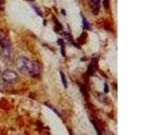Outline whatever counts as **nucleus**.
<instances>
[{
  "label": "nucleus",
  "instance_id": "nucleus-9",
  "mask_svg": "<svg viewBox=\"0 0 152 135\" xmlns=\"http://www.w3.org/2000/svg\"><path fill=\"white\" fill-rule=\"evenodd\" d=\"M90 121H91V123H92V124H93V126H94L95 130H97V135H102V130H100L99 128V125H97V121H94L93 119H91V118H90Z\"/></svg>",
  "mask_w": 152,
  "mask_h": 135
},
{
  "label": "nucleus",
  "instance_id": "nucleus-11",
  "mask_svg": "<svg viewBox=\"0 0 152 135\" xmlns=\"http://www.w3.org/2000/svg\"><path fill=\"white\" fill-rule=\"evenodd\" d=\"M102 4H104V8H106L107 10L109 8V0H104V1H102Z\"/></svg>",
  "mask_w": 152,
  "mask_h": 135
},
{
  "label": "nucleus",
  "instance_id": "nucleus-5",
  "mask_svg": "<svg viewBox=\"0 0 152 135\" xmlns=\"http://www.w3.org/2000/svg\"><path fill=\"white\" fill-rule=\"evenodd\" d=\"M97 59H92V60H91V63H90V65L88 66L87 75H89V76L94 75L95 71H97Z\"/></svg>",
  "mask_w": 152,
  "mask_h": 135
},
{
  "label": "nucleus",
  "instance_id": "nucleus-4",
  "mask_svg": "<svg viewBox=\"0 0 152 135\" xmlns=\"http://www.w3.org/2000/svg\"><path fill=\"white\" fill-rule=\"evenodd\" d=\"M89 2L93 14L97 15L99 13V9H100V0H89Z\"/></svg>",
  "mask_w": 152,
  "mask_h": 135
},
{
  "label": "nucleus",
  "instance_id": "nucleus-2",
  "mask_svg": "<svg viewBox=\"0 0 152 135\" xmlns=\"http://www.w3.org/2000/svg\"><path fill=\"white\" fill-rule=\"evenodd\" d=\"M2 80L7 84H14L18 80V76L12 70H7L2 74Z\"/></svg>",
  "mask_w": 152,
  "mask_h": 135
},
{
  "label": "nucleus",
  "instance_id": "nucleus-8",
  "mask_svg": "<svg viewBox=\"0 0 152 135\" xmlns=\"http://www.w3.org/2000/svg\"><path fill=\"white\" fill-rule=\"evenodd\" d=\"M97 99H99V102H102V103H104V104H107L109 103V101H107V98L104 96V95H102V94H99V95H97Z\"/></svg>",
  "mask_w": 152,
  "mask_h": 135
},
{
  "label": "nucleus",
  "instance_id": "nucleus-3",
  "mask_svg": "<svg viewBox=\"0 0 152 135\" xmlns=\"http://www.w3.org/2000/svg\"><path fill=\"white\" fill-rule=\"evenodd\" d=\"M1 55L3 58V60H5L6 63H11L13 60V48L12 45L6 46V48H2L1 52Z\"/></svg>",
  "mask_w": 152,
  "mask_h": 135
},
{
  "label": "nucleus",
  "instance_id": "nucleus-12",
  "mask_svg": "<svg viewBox=\"0 0 152 135\" xmlns=\"http://www.w3.org/2000/svg\"><path fill=\"white\" fill-rule=\"evenodd\" d=\"M32 7H34L35 9H36L37 13H38V14H39L40 16H43V14H42V13H41V11H40V9H39L38 7H37V6H36V5H32Z\"/></svg>",
  "mask_w": 152,
  "mask_h": 135
},
{
  "label": "nucleus",
  "instance_id": "nucleus-15",
  "mask_svg": "<svg viewBox=\"0 0 152 135\" xmlns=\"http://www.w3.org/2000/svg\"><path fill=\"white\" fill-rule=\"evenodd\" d=\"M0 76H1V68H0Z\"/></svg>",
  "mask_w": 152,
  "mask_h": 135
},
{
  "label": "nucleus",
  "instance_id": "nucleus-6",
  "mask_svg": "<svg viewBox=\"0 0 152 135\" xmlns=\"http://www.w3.org/2000/svg\"><path fill=\"white\" fill-rule=\"evenodd\" d=\"M9 45H11L10 41H9L8 38L3 33V32H0V46H2V48H4Z\"/></svg>",
  "mask_w": 152,
  "mask_h": 135
},
{
  "label": "nucleus",
  "instance_id": "nucleus-17",
  "mask_svg": "<svg viewBox=\"0 0 152 135\" xmlns=\"http://www.w3.org/2000/svg\"><path fill=\"white\" fill-rule=\"evenodd\" d=\"M30 1H32H32H35V0H30Z\"/></svg>",
  "mask_w": 152,
  "mask_h": 135
},
{
  "label": "nucleus",
  "instance_id": "nucleus-13",
  "mask_svg": "<svg viewBox=\"0 0 152 135\" xmlns=\"http://www.w3.org/2000/svg\"><path fill=\"white\" fill-rule=\"evenodd\" d=\"M61 52H62V55H63V57H65V55H65V45H61Z\"/></svg>",
  "mask_w": 152,
  "mask_h": 135
},
{
  "label": "nucleus",
  "instance_id": "nucleus-10",
  "mask_svg": "<svg viewBox=\"0 0 152 135\" xmlns=\"http://www.w3.org/2000/svg\"><path fill=\"white\" fill-rule=\"evenodd\" d=\"M60 75H61V79H62V82H63V86H64V88H67V81H66V77H65L64 73L60 72Z\"/></svg>",
  "mask_w": 152,
  "mask_h": 135
},
{
  "label": "nucleus",
  "instance_id": "nucleus-14",
  "mask_svg": "<svg viewBox=\"0 0 152 135\" xmlns=\"http://www.w3.org/2000/svg\"><path fill=\"white\" fill-rule=\"evenodd\" d=\"M109 93V86H107V83L104 84V94H107Z\"/></svg>",
  "mask_w": 152,
  "mask_h": 135
},
{
  "label": "nucleus",
  "instance_id": "nucleus-1",
  "mask_svg": "<svg viewBox=\"0 0 152 135\" xmlns=\"http://www.w3.org/2000/svg\"><path fill=\"white\" fill-rule=\"evenodd\" d=\"M17 68L22 73L27 74L32 77H39L40 75V66L38 63L32 62L25 57H19L16 62Z\"/></svg>",
  "mask_w": 152,
  "mask_h": 135
},
{
  "label": "nucleus",
  "instance_id": "nucleus-7",
  "mask_svg": "<svg viewBox=\"0 0 152 135\" xmlns=\"http://www.w3.org/2000/svg\"><path fill=\"white\" fill-rule=\"evenodd\" d=\"M82 16V23H83V29H90L91 28V25L90 23L87 21V19L85 18V16Z\"/></svg>",
  "mask_w": 152,
  "mask_h": 135
},
{
  "label": "nucleus",
  "instance_id": "nucleus-16",
  "mask_svg": "<svg viewBox=\"0 0 152 135\" xmlns=\"http://www.w3.org/2000/svg\"><path fill=\"white\" fill-rule=\"evenodd\" d=\"M70 135H73V133H72V132H70Z\"/></svg>",
  "mask_w": 152,
  "mask_h": 135
}]
</instances>
